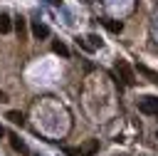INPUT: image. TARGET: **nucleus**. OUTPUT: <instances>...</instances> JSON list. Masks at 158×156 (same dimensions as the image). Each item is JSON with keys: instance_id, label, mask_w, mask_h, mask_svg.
Here are the masks:
<instances>
[{"instance_id": "obj_2", "label": "nucleus", "mask_w": 158, "mask_h": 156, "mask_svg": "<svg viewBox=\"0 0 158 156\" xmlns=\"http://www.w3.org/2000/svg\"><path fill=\"white\" fill-rule=\"evenodd\" d=\"M138 111L141 114H156L158 116V97H143L138 102Z\"/></svg>"}, {"instance_id": "obj_16", "label": "nucleus", "mask_w": 158, "mask_h": 156, "mask_svg": "<svg viewBox=\"0 0 158 156\" xmlns=\"http://www.w3.org/2000/svg\"><path fill=\"white\" fill-rule=\"evenodd\" d=\"M156 136H158V134H156Z\"/></svg>"}, {"instance_id": "obj_5", "label": "nucleus", "mask_w": 158, "mask_h": 156, "mask_svg": "<svg viewBox=\"0 0 158 156\" xmlns=\"http://www.w3.org/2000/svg\"><path fill=\"white\" fill-rule=\"evenodd\" d=\"M101 22H104V27H106L109 32H114V35L123 32V22H121V20H109V17H106V20H101Z\"/></svg>"}, {"instance_id": "obj_8", "label": "nucleus", "mask_w": 158, "mask_h": 156, "mask_svg": "<svg viewBox=\"0 0 158 156\" xmlns=\"http://www.w3.org/2000/svg\"><path fill=\"white\" fill-rule=\"evenodd\" d=\"M79 151H81V156H94V154L99 151V141H96V139H91V141H86Z\"/></svg>"}, {"instance_id": "obj_3", "label": "nucleus", "mask_w": 158, "mask_h": 156, "mask_svg": "<svg viewBox=\"0 0 158 156\" xmlns=\"http://www.w3.org/2000/svg\"><path fill=\"white\" fill-rule=\"evenodd\" d=\"M32 37H35V40H47V37H49V27H47L44 22H40V20L32 22Z\"/></svg>"}, {"instance_id": "obj_15", "label": "nucleus", "mask_w": 158, "mask_h": 156, "mask_svg": "<svg viewBox=\"0 0 158 156\" xmlns=\"http://www.w3.org/2000/svg\"><path fill=\"white\" fill-rule=\"evenodd\" d=\"M2 134H5V129H2V126H0V136H2Z\"/></svg>"}, {"instance_id": "obj_10", "label": "nucleus", "mask_w": 158, "mask_h": 156, "mask_svg": "<svg viewBox=\"0 0 158 156\" xmlns=\"http://www.w3.org/2000/svg\"><path fill=\"white\" fill-rule=\"evenodd\" d=\"M5 119H10V121H12V124H17V126H22V124H25L22 111H15V109H10V111L5 114Z\"/></svg>"}, {"instance_id": "obj_13", "label": "nucleus", "mask_w": 158, "mask_h": 156, "mask_svg": "<svg viewBox=\"0 0 158 156\" xmlns=\"http://www.w3.org/2000/svg\"><path fill=\"white\" fill-rule=\"evenodd\" d=\"M0 102H7V94H5L2 89H0Z\"/></svg>"}, {"instance_id": "obj_14", "label": "nucleus", "mask_w": 158, "mask_h": 156, "mask_svg": "<svg viewBox=\"0 0 158 156\" xmlns=\"http://www.w3.org/2000/svg\"><path fill=\"white\" fill-rule=\"evenodd\" d=\"M47 2H52V5H62V0H47Z\"/></svg>"}, {"instance_id": "obj_6", "label": "nucleus", "mask_w": 158, "mask_h": 156, "mask_svg": "<svg viewBox=\"0 0 158 156\" xmlns=\"http://www.w3.org/2000/svg\"><path fill=\"white\" fill-rule=\"evenodd\" d=\"M136 72H138V74H143V77H148V82H153V84H158V72H153V69H148L146 64H136Z\"/></svg>"}, {"instance_id": "obj_12", "label": "nucleus", "mask_w": 158, "mask_h": 156, "mask_svg": "<svg viewBox=\"0 0 158 156\" xmlns=\"http://www.w3.org/2000/svg\"><path fill=\"white\" fill-rule=\"evenodd\" d=\"M86 40H89V45H91V47H94V50H96V47H101V40H99V37H96V35H89V37H86Z\"/></svg>"}, {"instance_id": "obj_7", "label": "nucleus", "mask_w": 158, "mask_h": 156, "mask_svg": "<svg viewBox=\"0 0 158 156\" xmlns=\"http://www.w3.org/2000/svg\"><path fill=\"white\" fill-rule=\"evenodd\" d=\"M12 32V17L7 12H0V35H7Z\"/></svg>"}, {"instance_id": "obj_11", "label": "nucleus", "mask_w": 158, "mask_h": 156, "mask_svg": "<svg viewBox=\"0 0 158 156\" xmlns=\"http://www.w3.org/2000/svg\"><path fill=\"white\" fill-rule=\"evenodd\" d=\"M12 27H15L17 37H20V40H25V17H15V20H12Z\"/></svg>"}, {"instance_id": "obj_1", "label": "nucleus", "mask_w": 158, "mask_h": 156, "mask_svg": "<svg viewBox=\"0 0 158 156\" xmlns=\"http://www.w3.org/2000/svg\"><path fill=\"white\" fill-rule=\"evenodd\" d=\"M116 72H118V77L123 79L126 87H133V84H136V74H133V69H131V64H128L126 59H118V62H116Z\"/></svg>"}, {"instance_id": "obj_4", "label": "nucleus", "mask_w": 158, "mask_h": 156, "mask_svg": "<svg viewBox=\"0 0 158 156\" xmlns=\"http://www.w3.org/2000/svg\"><path fill=\"white\" fill-rule=\"evenodd\" d=\"M10 146H12L17 154H22V156H27V154H30V149L25 146V141H22L17 134H10Z\"/></svg>"}, {"instance_id": "obj_9", "label": "nucleus", "mask_w": 158, "mask_h": 156, "mask_svg": "<svg viewBox=\"0 0 158 156\" xmlns=\"http://www.w3.org/2000/svg\"><path fill=\"white\" fill-rule=\"evenodd\" d=\"M52 52L59 54V57H69V47H67L62 40H54V42H52Z\"/></svg>"}]
</instances>
